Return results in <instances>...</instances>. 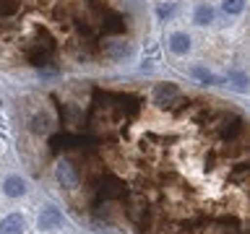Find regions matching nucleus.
Masks as SVG:
<instances>
[{
  "instance_id": "nucleus-15",
  "label": "nucleus",
  "mask_w": 250,
  "mask_h": 234,
  "mask_svg": "<svg viewBox=\"0 0 250 234\" xmlns=\"http://www.w3.org/2000/svg\"><path fill=\"white\" fill-rule=\"evenodd\" d=\"M193 78H198V81H201V83H206V86H216V83H219V78L211 73V70L201 68V65H195V68H193Z\"/></svg>"
},
{
  "instance_id": "nucleus-3",
  "label": "nucleus",
  "mask_w": 250,
  "mask_h": 234,
  "mask_svg": "<svg viewBox=\"0 0 250 234\" xmlns=\"http://www.w3.org/2000/svg\"><path fill=\"white\" fill-rule=\"evenodd\" d=\"M128 216H130V221L136 224L141 232H146L148 218H151V211H148V203L141 198V195H130L128 198Z\"/></svg>"
},
{
  "instance_id": "nucleus-5",
  "label": "nucleus",
  "mask_w": 250,
  "mask_h": 234,
  "mask_svg": "<svg viewBox=\"0 0 250 234\" xmlns=\"http://www.w3.org/2000/svg\"><path fill=\"white\" fill-rule=\"evenodd\" d=\"M133 47L130 42H125V39H112V42H107L104 47H102V55L109 60H123V58H130Z\"/></svg>"
},
{
  "instance_id": "nucleus-10",
  "label": "nucleus",
  "mask_w": 250,
  "mask_h": 234,
  "mask_svg": "<svg viewBox=\"0 0 250 234\" xmlns=\"http://www.w3.org/2000/svg\"><path fill=\"white\" fill-rule=\"evenodd\" d=\"M3 190H5L8 198H21V195L26 193V182H23L19 175H11V177L3 182Z\"/></svg>"
},
{
  "instance_id": "nucleus-11",
  "label": "nucleus",
  "mask_w": 250,
  "mask_h": 234,
  "mask_svg": "<svg viewBox=\"0 0 250 234\" xmlns=\"http://www.w3.org/2000/svg\"><path fill=\"white\" fill-rule=\"evenodd\" d=\"M123 29H125V21L117 13H107L104 21H102V34H123Z\"/></svg>"
},
{
  "instance_id": "nucleus-4",
  "label": "nucleus",
  "mask_w": 250,
  "mask_h": 234,
  "mask_svg": "<svg viewBox=\"0 0 250 234\" xmlns=\"http://www.w3.org/2000/svg\"><path fill=\"white\" fill-rule=\"evenodd\" d=\"M55 175H58L60 185L65 187V190H76V187H78V172H76V167H73V161L60 159V161H58V169H55Z\"/></svg>"
},
{
  "instance_id": "nucleus-21",
  "label": "nucleus",
  "mask_w": 250,
  "mask_h": 234,
  "mask_svg": "<svg viewBox=\"0 0 250 234\" xmlns=\"http://www.w3.org/2000/svg\"><path fill=\"white\" fill-rule=\"evenodd\" d=\"M8 122H5V115H3V104H0V133H5Z\"/></svg>"
},
{
  "instance_id": "nucleus-6",
  "label": "nucleus",
  "mask_w": 250,
  "mask_h": 234,
  "mask_svg": "<svg viewBox=\"0 0 250 234\" xmlns=\"http://www.w3.org/2000/svg\"><path fill=\"white\" fill-rule=\"evenodd\" d=\"M62 221H65V218H62V214L58 208H44L42 214H39V218H37V226L42 232H50V229H60Z\"/></svg>"
},
{
  "instance_id": "nucleus-9",
  "label": "nucleus",
  "mask_w": 250,
  "mask_h": 234,
  "mask_svg": "<svg viewBox=\"0 0 250 234\" xmlns=\"http://www.w3.org/2000/svg\"><path fill=\"white\" fill-rule=\"evenodd\" d=\"M23 229H26V221L21 214H11L0 221V234H23Z\"/></svg>"
},
{
  "instance_id": "nucleus-2",
  "label": "nucleus",
  "mask_w": 250,
  "mask_h": 234,
  "mask_svg": "<svg viewBox=\"0 0 250 234\" xmlns=\"http://www.w3.org/2000/svg\"><path fill=\"white\" fill-rule=\"evenodd\" d=\"M125 195V185L120 177L115 175H102L97 182V198L99 200H117Z\"/></svg>"
},
{
  "instance_id": "nucleus-8",
  "label": "nucleus",
  "mask_w": 250,
  "mask_h": 234,
  "mask_svg": "<svg viewBox=\"0 0 250 234\" xmlns=\"http://www.w3.org/2000/svg\"><path fill=\"white\" fill-rule=\"evenodd\" d=\"M242 133V120L240 117H229V120L219 122V138L222 140H234Z\"/></svg>"
},
{
  "instance_id": "nucleus-14",
  "label": "nucleus",
  "mask_w": 250,
  "mask_h": 234,
  "mask_svg": "<svg viewBox=\"0 0 250 234\" xmlns=\"http://www.w3.org/2000/svg\"><path fill=\"white\" fill-rule=\"evenodd\" d=\"M193 21L198 23V26L211 23V21H214V8H211L208 3H201L198 8H195V13H193Z\"/></svg>"
},
{
  "instance_id": "nucleus-16",
  "label": "nucleus",
  "mask_w": 250,
  "mask_h": 234,
  "mask_svg": "<svg viewBox=\"0 0 250 234\" xmlns=\"http://www.w3.org/2000/svg\"><path fill=\"white\" fill-rule=\"evenodd\" d=\"M222 8H224V13L237 16L245 11V0H222Z\"/></svg>"
},
{
  "instance_id": "nucleus-12",
  "label": "nucleus",
  "mask_w": 250,
  "mask_h": 234,
  "mask_svg": "<svg viewBox=\"0 0 250 234\" xmlns=\"http://www.w3.org/2000/svg\"><path fill=\"white\" fill-rule=\"evenodd\" d=\"M52 130V117L47 112H39L31 117V133H37V136H44V133Z\"/></svg>"
},
{
  "instance_id": "nucleus-17",
  "label": "nucleus",
  "mask_w": 250,
  "mask_h": 234,
  "mask_svg": "<svg viewBox=\"0 0 250 234\" xmlns=\"http://www.w3.org/2000/svg\"><path fill=\"white\" fill-rule=\"evenodd\" d=\"M19 11V0H0V19H8Z\"/></svg>"
},
{
  "instance_id": "nucleus-18",
  "label": "nucleus",
  "mask_w": 250,
  "mask_h": 234,
  "mask_svg": "<svg viewBox=\"0 0 250 234\" xmlns=\"http://www.w3.org/2000/svg\"><path fill=\"white\" fill-rule=\"evenodd\" d=\"M229 81L234 83V89H237V91H248V76H242V73H229Z\"/></svg>"
},
{
  "instance_id": "nucleus-7",
  "label": "nucleus",
  "mask_w": 250,
  "mask_h": 234,
  "mask_svg": "<svg viewBox=\"0 0 250 234\" xmlns=\"http://www.w3.org/2000/svg\"><path fill=\"white\" fill-rule=\"evenodd\" d=\"M50 146H52V151H70V148L81 146V136H76V133H58V136H52Z\"/></svg>"
},
{
  "instance_id": "nucleus-13",
  "label": "nucleus",
  "mask_w": 250,
  "mask_h": 234,
  "mask_svg": "<svg viewBox=\"0 0 250 234\" xmlns=\"http://www.w3.org/2000/svg\"><path fill=\"white\" fill-rule=\"evenodd\" d=\"M169 50L175 55H185L188 50H190V37L185 34V31H177V34L169 37Z\"/></svg>"
},
{
  "instance_id": "nucleus-20",
  "label": "nucleus",
  "mask_w": 250,
  "mask_h": 234,
  "mask_svg": "<svg viewBox=\"0 0 250 234\" xmlns=\"http://www.w3.org/2000/svg\"><path fill=\"white\" fill-rule=\"evenodd\" d=\"M86 5H89L91 11H102V8H104V0H86Z\"/></svg>"
},
{
  "instance_id": "nucleus-19",
  "label": "nucleus",
  "mask_w": 250,
  "mask_h": 234,
  "mask_svg": "<svg viewBox=\"0 0 250 234\" xmlns=\"http://www.w3.org/2000/svg\"><path fill=\"white\" fill-rule=\"evenodd\" d=\"M156 16H159V19H172V16H175V5H159L156 8Z\"/></svg>"
},
{
  "instance_id": "nucleus-1",
  "label": "nucleus",
  "mask_w": 250,
  "mask_h": 234,
  "mask_svg": "<svg viewBox=\"0 0 250 234\" xmlns=\"http://www.w3.org/2000/svg\"><path fill=\"white\" fill-rule=\"evenodd\" d=\"M151 97H154V104L162 109H172L175 104H183V94H180L175 83H156Z\"/></svg>"
}]
</instances>
